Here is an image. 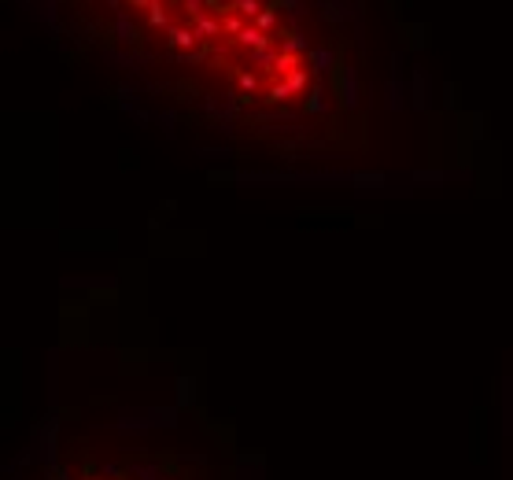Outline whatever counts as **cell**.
<instances>
[{
	"mask_svg": "<svg viewBox=\"0 0 513 480\" xmlns=\"http://www.w3.org/2000/svg\"><path fill=\"white\" fill-rule=\"evenodd\" d=\"M41 480H215L207 458L155 443L71 440L41 470Z\"/></svg>",
	"mask_w": 513,
	"mask_h": 480,
	"instance_id": "7a4b0ae2",
	"label": "cell"
},
{
	"mask_svg": "<svg viewBox=\"0 0 513 480\" xmlns=\"http://www.w3.org/2000/svg\"><path fill=\"white\" fill-rule=\"evenodd\" d=\"M103 38L221 122L296 133L333 119L340 63L288 0H74Z\"/></svg>",
	"mask_w": 513,
	"mask_h": 480,
	"instance_id": "6da1fadb",
	"label": "cell"
}]
</instances>
